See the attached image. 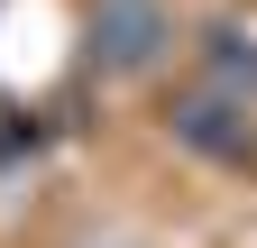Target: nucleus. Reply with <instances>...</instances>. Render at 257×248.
<instances>
[{"mask_svg": "<svg viewBox=\"0 0 257 248\" xmlns=\"http://www.w3.org/2000/svg\"><path fill=\"white\" fill-rule=\"evenodd\" d=\"M193 83L211 92H239V101H257V19L220 10V19H193V55H184Z\"/></svg>", "mask_w": 257, "mask_h": 248, "instance_id": "obj_3", "label": "nucleus"}, {"mask_svg": "<svg viewBox=\"0 0 257 248\" xmlns=\"http://www.w3.org/2000/svg\"><path fill=\"white\" fill-rule=\"evenodd\" d=\"M193 55V19L175 0H83L74 19V65L110 92H147Z\"/></svg>", "mask_w": 257, "mask_h": 248, "instance_id": "obj_1", "label": "nucleus"}, {"mask_svg": "<svg viewBox=\"0 0 257 248\" xmlns=\"http://www.w3.org/2000/svg\"><path fill=\"white\" fill-rule=\"evenodd\" d=\"M156 129H166V147L193 157V166H220V175H248V166H257V101L211 92V83H193V74L166 92Z\"/></svg>", "mask_w": 257, "mask_h": 248, "instance_id": "obj_2", "label": "nucleus"}]
</instances>
